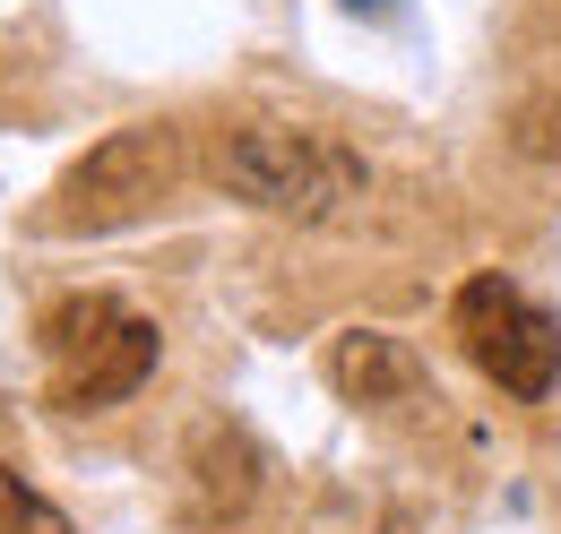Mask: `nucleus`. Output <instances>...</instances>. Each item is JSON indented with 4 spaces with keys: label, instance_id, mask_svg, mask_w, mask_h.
I'll use <instances>...</instances> for the list:
<instances>
[{
    "label": "nucleus",
    "instance_id": "nucleus-6",
    "mask_svg": "<svg viewBox=\"0 0 561 534\" xmlns=\"http://www.w3.org/2000/svg\"><path fill=\"white\" fill-rule=\"evenodd\" d=\"M191 491H199V509H208V518L251 509V491H260V457H251V440H242V431H225V422H208V431L191 440Z\"/></svg>",
    "mask_w": 561,
    "mask_h": 534
},
{
    "label": "nucleus",
    "instance_id": "nucleus-2",
    "mask_svg": "<svg viewBox=\"0 0 561 534\" xmlns=\"http://www.w3.org/2000/svg\"><path fill=\"white\" fill-rule=\"evenodd\" d=\"M35 345H44V362H53V405H70V414L139 397L147 371H156V353H164L156 320L122 311L113 293H70V302H53V311L35 320Z\"/></svg>",
    "mask_w": 561,
    "mask_h": 534
},
{
    "label": "nucleus",
    "instance_id": "nucleus-1",
    "mask_svg": "<svg viewBox=\"0 0 561 534\" xmlns=\"http://www.w3.org/2000/svg\"><path fill=\"white\" fill-rule=\"evenodd\" d=\"M216 182L260 216H294V224H320L337 207L363 199V155L329 130H294V121H242V130L216 138Z\"/></svg>",
    "mask_w": 561,
    "mask_h": 534
},
{
    "label": "nucleus",
    "instance_id": "nucleus-3",
    "mask_svg": "<svg viewBox=\"0 0 561 534\" xmlns=\"http://www.w3.org/2000/svg\"><path fill=\"white\" fill-rule=\"evenodd\" d=\"M449 328H458L467 362L484 371L501 397H518V405L553 397V380H561V320L545 311V302H527L510 276H467L458 302H449Z\"/></svg>",
    "mask_w": 561,
    "mask_h": 534
},
{
    "label": "nucleus",
    "instance_id": "nucleus-5",
    "mask_svg": "<svg viewBox=\"0 0 561 534\" xmlns=\"http://www.w3.org/2000/svg\"><path fill=\"white\" fill-rule=\"evenodd\" d=\"M329 380H337V397L346 405H398L423 388V362L398 345V336L380 328H346L337 345H329Z\"/></svg>",
    "mask_w": 561,
    "mask_h": 534
},
{
    "label": "nucleus",
    "instance_id": "nucleus-7",
    "mask_svg": "<svg viewBox=\"0 0 561 534\" xmlns=\"http://www.w3.org/2000/svg\"><path fill=\"white\" fill-rule=\"evenodd\" d=\"M0 534H70V518L26 483V474H9L0 466Z\"/></svg>",
    "mask_w": 561,
    "mask_h": 534
},
{
    "label": "nucleus",
    "instance_id": "nucleus-4",
    "mask_svg": "<svg viewBox=\"0 0 561 534\" xmlns=\"http://www.w3.org/2000/svg\"><path fill=\"white\" fill-rule=\"evenodd\" d=\"M173 173H182V147H173L164 121L113 130L104 147H87V164H70V182L53 190L44 224L53 233H113V224H130V216H147L164 199Z\"/></svg>",
    "mask_w": 561,
    "mask_h": 534
}]
</instances>
